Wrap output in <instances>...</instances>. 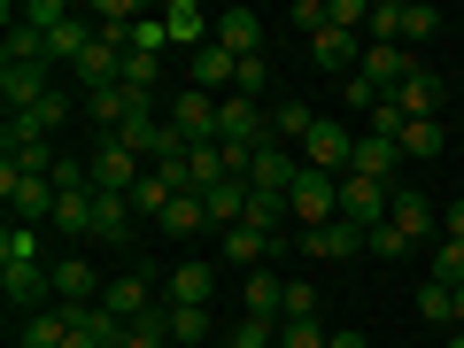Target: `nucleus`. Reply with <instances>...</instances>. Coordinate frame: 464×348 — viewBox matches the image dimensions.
<instances>
[{
	"label": "nucleus",
	"instance_id": "obj_42",
	"mask_svg": "<svg viewBox=\"0 0 464 348\" xmlns=\"http://www.w3.org/2000/svg\"><path fill=\"white\" fill-rule=\"evenodd\" d=\"M286 317H317V286L310 279H286V302H279V325Z\"/></svg>",
	"mask_w": 464,
	"mask_h": 348
},
{
	"label": "nucleus",
	"instance_id": "obj_18",
	"mask_svg": "<svg viewBox=\"0 0 464 348\" xmlns=\"http://www.w3.org/2000/svg\"><path fill=\"white\" fill-rule=\"evenodd\" d=\"M387 225H402V232L418 240V248H426V240H433V225H441V201H426L418 186H395V209H387Z\"/></svg>",
	"mask_w": 464,
	"mask_h": 348
},
{
	"label": "nucleus",
	"instance_id": "obj_6",
	"mask_svg": "<svg viewBox=\"0 0 464 348\" xmlns=\"http://www.w3.org/2000/svg\"><path fill=\"white\" fill-rule=\"evenodd\" d=\"M286 209L302 217V232H310V225H333V217H341V179H325V170H302L295 194H286Z\"/></svg>",
	"mask_w": 464,
	"mask_h": 348
},
{
	"label": "nucleus",
	"instance_id": "obj_31",
	"mask_svg": "<svg viewBox=\"0 0 464 348\" xmlns=\"http://www.w3.org/2000/svg\"><path fill=\"white\" fill-rule=\"evenodd\" d=\"M124 348H179V341H170V310H163V302H155L148 317H132V333H124Z\"/></svg>",
	"mask_w": 464,
	"mask_h": 348
},
{
	"label": "nucleus",
	"instance_id": "obj_9",
	"mask_svg": "<svg viewBox=\"0 0 464 348\" xmlns=\"http://www.w3.org/2000/svg\"><path fill=\"white\" fill-rule=\"evenodd\" d=\"M93 155V194H132L140 179H148V163H140L132 148H116V140H101V148H85Z\"/></svg>",
	"mask_w": 464,
	"mask_h": 348
},
{
	"label": "nucleus",
	"instance_id": "obj_39",
	"mask_svg": "<svg viewBox=\"0 0 464 348\" xmlns=\"http://www.w3.org/2000/svg\"><path fill=\"white\" fill-rule=\"evenodd\" d=\"M333 333H325V317H286L279 325V348H325Z\"/></svg>",
	"mask_w": 464,
	"mask_h": 348
},
{
	"label": "nucleus",
	"instance_id": "obj_23",
	"mask_svg": "<svg viewBox=\"0 0 464 348\" xmlns=\"http://www.w3.org/2000/svg\"><path fill=\"white\" fill-rule=\"evenodd\" d=\"M395 163H402V148H395V140L364 132V140H356V163H348V170H356V179H380V186H395Z\"/></svg>",
	"mask_w": 464,
	"mask_h": 348
},
{
	"label": "nucleus",
	"instance_id": "obj_17",
	"mask_svg": "<svg viewBox=\"0 0 464 348\" xmlns=\"http://www.w3.org/2000/svg\"><path fill=\"white\" fill-rule=\"evenodd\" d=\"M364 47H372V39H356V32H333V24H325V32H310V63H317V70H341V78H356Z\"/></svg>",
	"mask_w": 464,
	"mask_h": 348
},
{
	"label": "nucleus",
	"instance_id": "obj_19",
	"mask_svg": "<svg viewBox=\"0 0 464 348\" xmlns=\"http://www.w3.org/2000/svg\"><path fill=\"white\" fill-rule=\"evenodd\" d=\"M209 295H217V271H209V264H170V271H163V302L209 310Z\"/></svg>",
	"mask_w": 464,
	"mask_h": 348
},
{
	"label": "nucleus",
	"instance_id": "obj_5",
	"mask_svg": "<svg viewBox=\"0 0 464 348\" xmlns=\"http://www.w3.org/2000/svg\"><path fill=\"white\" fill-rule=\"evenodd\" d=\"M387 209H395V186H380V179H356V170L341 179V217H348L356 232L387 225Z\"/></svg>",
	"mask_w": 464,
	"mask_h": 348
},
{
	"label": "nucleus",
	"instance_id": "obj_36",
	"mask_svg": "<svg viewBox=\"0 0 464 348\" xmlns=\"http://www.w3.org/2000/svg\"><path fill=\"white\" fill-rule=\"evenodd\" d=\"M0 264H39V225H16V217H8V232H0Z\"/></svg>",
	"mask_w": 464,
	"mask_h": 348
},
{
	"label": "nucleus",
	"instance_id": "obj_43",
	"mask_svg": "<svg viewBox=\"0 0 464 348\" xmlns=\"http://www.w3.org/2000/svg\"><path fill=\"white\" fill-rule=\"evenodd\" d=\"M395 32H402V0H372V39L395 47Z\"/></svg>",
	"mask_w": 464,
	"mask_h": 348
},
{
	"label": "nucleus",
	"instance_id": "obj_1",
	"mask_svg": "<svg viewBox=\"0 0 464 348\" xmlns=\"http://www.w3.org/2000/svg\"><path fill=\"white\" fill-rule=\"evenodd\" d=\"M302 163L325 170V179H348V163H356V132H348L341 116H317L310 140H302Z\"/></svg>",
	"mask_w": 464,
	"mask_h": 348
},
{
	"label": "nucleus",
	"instance_id": "obj_38",
	"mask_svg": "<svg viewBox=\"0 0 464 348\" xmlns=\"http://www.w3.org/2000/svg\"><path fill=\"white\" fill-rule=\"evenodd\" d=\"M395 148H402V155H441V116H426V124H402Z\"/></svg>",
	"mask_w": 464,
	"mask_h": 348
},
{
	"label": "nucleus",
	"instance_id": "obj_3",
	"mask_svg": "<svg viewBox=\"0 0 464 348\" xmlns=\"http://www.w3.org/2000/svg\"><path fill=\"white\" fill-rule=\"evenodd\" d=\"M0 201L16 209V225H54V179H24V170H0Z\"/></svg>",
	"mask_w": 464,
	"mask_h": 348
},
{
	"label": "nucleus",
	"instance_id": "obj_26",
	"mask_svg": "<svg viewBox=\"0 0 464 348\" xmlns=\"http://www.w3.org/2000/svg\"><path fill=\"white\" fill-rule=\"evenodd\" d=\"M232 179V155L225 148H194L186 155V186H194V194H209V186H225Z\"/></svg>",
	"mask_w": 464,
	"mask_h": 348
},
{
	"label": "nucleus",
	"instance_id": "obj_11",
	"mask_svg": "<svg viewBox=\"0 0 464 348\" xmlns=\"http://www.w3.org/2000/svg\"><path fill=\"white\" fill-rule=\"evenodd\" d=\"M47 93H54V70H47V63H0V101H8V116H16V109H39Z\"/></svg>",
	"mask_w": 464,
	"mask_h": 348
},
{
	"label": "nucleus",
	"instance_id": "obj_32",
	"mask_svg": "<svg viewBox=\"0 0 464 348\" xmlns=\"http://www.w3.org/2000/svg\"><path fill=\"white\" fill-rule=\"evenodd\" d=\"M441 32V8H426V0H402V32H395V47H418V39H433Z\"/></svg>",
	"mask_w": 464,
	"mask_h": 348
},
{
	"label": "nucleus",
	"instance_id": "obj_41",
	"mask_svg": "<svg viewBox=\"0 0 464 348\" xmlns=\"http://www.w3.org/2000/svg\"><path fill=\"white\" fill-rule=\"evenodd\" d=\"M163 47H170L163 16H140V24H132V54H155V63H163Z\"/></svg>",
	"mask_w": 464,
	"mask_h": 348
},
{
	"label": "nucleus",
	"instance_id": "obj_15",
	"mask_svg": "<svg viewBox=\"0 0 464 348\" xmlns=\"http://www.w3.org/2000/svg\"><path fill=\"white\" fill-rule=\"evenodd\" d=\"M279 248H286V232H256V225H232L225 232V264H240V271H271Z\"/></svg>",
	"mask_w": 464,
	"mask_h": 348
},
{
	"label": "nucleus",
	"instance_id": "obj_14",
	"mask_svg": "<svg viewBox=\"0 0 464 348\" xmlns=\"http://www.w3.org/2000/svg\"><path fill=\"white\" fill-rule=\"evenodd\" d=\"M302 256H317V264H348V256H364V232L348 225V217L310 225V232H302Z\"/></svg>",
	"mask_w": 464,
	"mask_h": 348
},
{
	"label": "nucleus",
	"instance_id": "obj_21",
	"mask_svg": "<svg viewBox=\"0 0 464 348\" xmlns=\"http://www.w3.org/2000/svg\"><path fill=\"white\" fill-rule=\"evenodd\" d=\"M217 47H232L240 63L264 54V16H256V8H225V16H217Z\"/></svg>",
	"mask_w": 464,
	"mask_h": 348
},
{
	"label": "nucleus",
	"instance_id": "obj_37",
	"mask_svg": "<svg viewBox=\"0 0 464 348\" xmlns=\"http://www.w3.org/2000/svg\"><path fill=\"white\" fill-rule=\"evenodd\" d=\"M170 310V341L179 348H201V333H209V310H186V302H163Z\"/></svg>",
	"mask_w": 464,
	"mask_h": 348
},
{
	"label": "nucleus",
	"instance_id": "obj_10",
	"mask_svg": "<svg viewBox=\"0 0 464 348\" xmlns=\"http://www.w3.org/2000/svg\"><path fill=\"white\" fill-rule=\"evenodd\" d=\"M302 170H310V163H302L295 148H271V140H264V148H256V163H248V194H295Z\"/></svg>",
	"mask_w": 464,
	"mask_h": 348
},
{
	"label": "nucleus",
	"instance_id": "obj_16",
	"mask_svg": "<svg viewBox=\"0 0 464 348\" xmlns=\"http://www.w3.org/2000/svg\"><path fill=\"white\" fill-rule=\"evenodd\" d=\"M101 310H116L124 325H132V317H148V310H155V279H148V264H140V271H116L109 295H101Z\"/></svg>",
	"mask_w": 464,
	"mask_h": 348
},
{
	"label": "nucleus",
	"instance_id": "obj_29",
	"mask_svg": "<svg viewBox=\"0 0 464 348\" xmlns=\"http://www.w3.org/2000/svg\"><path fill=\"white\" fill-rule=\"evenodd\" d=\"M0 63H47V39L32 32V24H16L8 16V39H0ZM54 70V63H47Z\"/></svg>",
	"mask_w": 464,
	"mask_h": 348
},
{
	"label": "nucleus",
	"instance_id": "obj_45",
	"mask_svg": "<svg viewBox=\"0 0 464 348\" xmlns=\"http://www.w3.org/2000/svg\"><path fill=\"white\" fill-rule=\"evenodd\" d=\"M325 348H372V341H364V333H333Z\"/></svg>",
	"mask_w": 464,
	"mask_h": 348
},
{
	"label": "nucleus",
	"instance_id": "obj_13",
	"mask_svg": "<svg viewBox=\"0 0 464 348\" xmlns=\"http://www.w3.org/2000/svg\"><path fill=\"white\" fill-rule=\"evenodd\" d=\"M387 101H395V116H402V124H426V116H441V78H433V70L418 63V70H411V78H402Z\"/></svg>",
	"mask_w": 464,
	"mask_h": 348
},
{
	"label": "nucleus",
	"instance_id": "obj_47",
	"mask_svg": "<svg viewBox=\"0 0 464 348\" xmlns=\"http://www.w3.org/2000/svg\"><path fill=\"white\" fill-rule=\"evenodd\" d=\"M449 348H464V333H449Z\"/></svg>",
	"mask_w": 464,
	"mask_h": 348
},
{
	"label": "nucleus",
	"instance_id": "obj_49",
	"mask_svg": "<svg viewBox=\"0 0 464 348\" xmlns=\"http://www.w3.org/2000/svg\"><path fill=\"white\" fill-rule=\"evenodd\" d=\"M217 348H225V341H217Z\"/></svg>",
	"mask_w": 464,
	"mask_h": 348
},
{
	"label": "nucleus",
	"instance_id": "obj_22",
	"mask_svg": "<svg viewBox=\"0 0 464 348\" xmlns=\"http://www.w3.org/2000/svg\"><path fill=\"white\" fill-rule=\"evenodd\" d=\"M70 341V310H32V317H16V348H63Z\"/></svg>",
	"mask_w": 464,
	"mask_h": 348
},
{
	"label": "nucleus",
	"instance_id": "obj_27",
	"mask_svg": "<svg viewBox=\"0 0 464 348\" xmlns=\"http://www.w3.org/2000/svg\"><path fill=\"white\" fill-rule=\"evenodd\" d=\"M54 232H70V240H93V186L54 201Z\"/></svg>",
	"mask_w": 464,
	"mask_h": 348
},
{
	"label": "nucleus",
	"instance_id": "obj_40",
	"mask_svg": "<svg viewBox=\"0 0 464 348\" xmlns=\"http://www.w3.org/2000/svg\"><path fill=\"white\" fill-rule=\"evenodd\" d=\"M433 279H441V286H464V240H433Z\"/></svg>",
	"mask_w": 464,
	"mask_h": 348
},
{
	"label": "nucleus",
	"instance_id": "obj_2",
	"mask_svg": "<svg viewBox=\"0 0 464 348\" xmlns=\"http://www.w3.org/2000/svg\"><path fill=\"white\" fill-rule=\"evenodd\" d=\"M271 140V116L256 109L248 93H225L217 101V148H264Z\"/></svg>",
	"mask_w": 464,
	"mask_h": 348
},
{
	"label": "nucleus",
	"instance_id": "obj_4",
	"mask_svg": "<svg viewBox=\"0 0 464 348\" xmlns=\"http://www.w3.org/2000/svg\"><path fill=\"white\" fill-rule=\"evenodd\" d=\"M47 271H54V310H70V317H78V310H93V302L109 295V279H101V271L85 264V256H63V264H47Z\"/></svg>",
	"mask_w": 464,
	"mask_h": 348
},
{
	"label": "nucleus",
	"instance_id": "obj_24",
	"mask_svg": "<svg viewBox=\"0 0 464 348\" xmlns=\"http://www.w3.org/2000/svg\"><path fill=\"white\" fill-rule=\"evenodd\" d=\"M310 124H317V109H310V101H279V109H271V148H295V155H302Z\"/></svg>",
	"mask_w": 464,
	"mask_h": 348
},
{
	"label": "nucleus",
	"instance_id": "obj_35",
	"mask_svg": "<svg viewBox=\"0 0 464 348\" xmlns=\"http://www.w3.org/2000/svg\"><path fill=\"white\" fill-rule=\"evenodd\" d=\"M155 225H163V232H179V240H186V232H201V225H209V209H201V194H179V201H170L163 217H155Z\"/></svg>",
	"mask_w": 464,
	"mask_h": 348
},
{
	"label": "nucleus",
	"instance_id": "obj_25",
	"mask_svg": "<svg viewBox=\"0 0 464 348\" xmlns=\"http://www.w3.org/2000/svg\"><path fill=\"white\" fill-rule=\"evenodd\" d=\"M201 209H209V225H248V179H225V186H209L201 194Z\"/></svg>",
	"mask_w": 464,
	"mask_h": 348
},
{
	"label": "nucleus",
	"instance_id": "obj_12",
	"mask_svg": "<svg viewBox=\"0 0 464 348\" xmlns=\"http://www.w3.org/2000/svg\"><path fill=\"white\" fill-rule=\"evenodd\" d=\"M170 124H179L194 148H217V93H201V85H186L179 101H170Z\"/></svg>",
	"mask_w": 464,
	"mask_h": 348
},
{
	"label": "nucleus",
	"instance_id": "obj_44",
	"mask_svg": "<svg viewBox=\"0 0 464 348\" xmlns=\"http://www.w3.org/2000/svg\"><path fill=\"white\" fill-rule=\"evenodd\" d=\"M441 240H464V201H449V209H441Z\"/></svg>",
	"mask_w": 464,
	"mask_h": 348
},
{
	"label": "nucleus",
	"instance_id": "obj_7",
	"mask_svg": "<svg viewBox=\"0 0 464 348\" xmlns=\"http://www.w3.org/2000/svg\"><path fill=\"white\" fill-rule=\"evenodd\" d=\"M0 295H8V310H16V317H32V310H47V302H54V271L47 264H0Z\"/></svg>",
	"mask_w": 464,
	"mask_h": 348
},
{
	"label": "nucleus",
	"instance_id": "obj_8",
	"mask_svg": "<svg viewBox=\"0 0 464 348\" xmlns=\"http://www.w3.org/2000/svg\"><path fill=\"white\" fill-rule=\"evenodd\" d=\"M411 70H418V54H411V47H387V39H372V47H364V63H356V85H372V93L387 101L402 78H411Z\"/></svg>",
	"mask_w": 464,
	"mask_h": 348
},
{
	"label": "nucleus",
	"instance_id": "obj_46",
	"mask_svg": "<svg viewBox=\"0 0 464 348\" xmlns=\"http://www.w3.org/2000/svg\"><path fill=\"white\" fill-rule=\"evenodd\" d=\"M449 333H464V286H457V325H449Z\"/></svg>",
	"mask_w": 464,
	"mask_h": 348
},
{
	"label": "nucleus",
	"instance_id": "obj_28",
	"mask_svg": "<svg viewBox=\"0 0 464 348\" xmlns=\"http://www.w3.org/2000/svg\"><path fill=\"white\" fill-rule=\"evenodd\" d=\"M279 302H286L279 271H248V317H271V325H279Z\"/></svg>",
	"mask_w": 464,
	"mask_h": 348
},
{
	"label": "nucleus",
	"instance_id": "obj_34",
	"mask_svg": "<svg viewBox=\"0 0 464 348\" xmlns=\"http://www.w3.org/2000/svg\"><path fill=\"white\" fill-rule=\"evenodd\" d=\"M170 201H179V186H170V179H163V170H148V179H140V186H132V209H140V217H163V209H170Z\"/></svg>",
	"mask_w": 464,
	"mask_h": 348
},
{
	"label": "nucleus",
	"instance_id": "obj_48",
	"mask_svg": "<svg viewBox=\"0 0 464 348\" xmlns=\"http://www.w3.org/2000/svg\"><path fill=\"white\" fill-rule=\"evenodd\" d=\"M457 116H464V101H457Z\"/></svg>",
	"mask_w": 464,
	"mask_h": 348
},
{
	"label": "nucleus",
	"instance_id": "obj_30",
	"mask_svg": "<svg viewBox=\"0 0 464 348\" xmlns=\"http://www.w3.org/2000/svg\"><path fill=\"white\" fill-rule=\"evenodd\" d=\"M364 248L380 256V264H411V256H418V240H411L402 225H372V232H364Z\"/></svg>",
	"mask_w": 464,
	"mask_h": 348
},
{
	"label": "nucleus",
	"instance_id": "obj_33",
	"mask_svg": "<svg viewBox=\"0 0 464 348\" xmlns=\"http://www.w3.org/2000/svg\"><path fill=\"white\" fill-rule=\"evenodd\" d=\"M418 317H426V325H457V286L426 279V286H418Z\"/></svg>",
	"mask_w": 464,
	"mask_h": 348
},
{
	"label": "nucleus",
	"instance_id": "obj_20",
	"mask_svg": "<svg viewBox=\"0 0 464 348\" xmlns=\"http://www.w3.org/2000/svg\"><path fill=\"white\" fill-rule=\"evenodd\" d=\"M132 194H93V240L101 248H124V240H132Z\"/></svg>",
	"mask_w": 464,
	"mask_h": 348
}]
</instances>
